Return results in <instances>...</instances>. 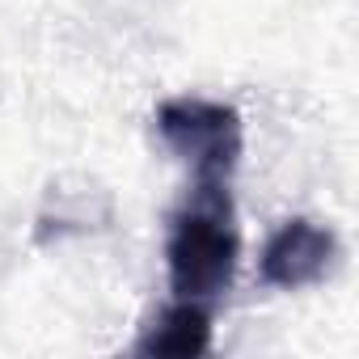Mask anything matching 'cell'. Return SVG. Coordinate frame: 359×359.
Returning a JSON list of instances; mask_svg holds the SVG:
<instances>
[{"label": "cell", "mask_w": 359, "mask_h": 359, "mask_svg": "<svg viewBox=\"0 0 359 359\" xmlns=\"http://www.w3.org/2000/svg\"><path fill=\"white\" fill-rule=\"evenodd\" d=\"M237 254H241V237L233 224V203L224 195V182L199 177L195 199L173 216L169 245H165L173 296L195 304L216 300L237 275Z\"/></svg>", "instance_id": "1"}, {"label": "cell", "mask_w": 359, "mask_h": 359, "mask_svg": "<svg viewBox=\"0 0 359 359\" xmlns=\"http://www.w3.org/2000/svg\"><path fill=\"white\" fill-rule=\"evenodd\" d=\"M334 254H338V241L330 229L313 220H287L262 250V283L283 292L309 287L330 271Z\"/></svg>", "instance_id": "3"}, {"label": "cell", "mask_w": 359, "mask_h": 359, "mask_svg": "<svg viewBox=\"0 0 359 359\" xmlns=\"http://www.w3.org/2000/svg\"><path fill=\"white\" fill-rule=\"evenodd\" d=\"M156 131L199 177L224 182L241 156V114L212 97H169L156 110Z\"/></svg>", "instance_id": "2"}, {"label": "cell", "mask_w": 359, "mask_h": 359, "mask_svg": "<svg viewBox=\"0 0 359 359\" xmlns=\"http://www.w3.org/2000/svg\"><path fill=\"white\" fill-rule=\"evenodd\" d=\"M212 346V317L195 300H177L165 309L135 342L140 355H203Z\"/></svg>", "instance_id": "4"}]
</instances>
